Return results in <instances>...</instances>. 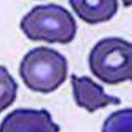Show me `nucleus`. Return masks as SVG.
Instances as JSON below:
<instances>
[{"label":"nucleus","instance_id":"nucleus-2","mask_svg":"<svg viewBox=\"0 0 132 132\" xmlns=\"http://www.w3.org/2000/svg\"><path fill=\"white\" fill-rule=\"evenodd\" d=\"M68 63L64 56L47 47H39L25 54L19 74L25 86L35 92L44 94L55 91L67 77Z\"/></svg>","mask_w":132,"mask_h":132},{"label":"nucleus","instance_id":"nucleus-7","mask_svg":"<svg viewBox=\"0 0 132 132\" xmlns=\"http://www.w3.org/2000/svg\"><path fill=\"white\" fill-rule=\"evenodd\" d=\"M102 132H132V109L111 113L104 121Z\"/></svg>","mask_w":132,"mask_h":132},{"label":"nucleus","instance_id":"nucleus-3","mask_svg":"<svg viewBox=\"0 0 132 132\" xmlns=\"http://www.w3.org/2000/svg\"><path fill=\"white\" fill-rule=\"evenodd\" d=\"M88 63L93 74L106 84L132 82V43L114 37L101 40L91 50Z\"/></svg>","mask_w":132,"mask_h":132},{"label":"nucleus","instance_id":"nucleus-6","mask_svg":"<svg viewBox=\"0 0 132 132\" xmlns=\"http://www.w3.org/2000/svg\"><path fill=\"white\" fill-rule=\"evenodd\" d=\"M70 5L80 19L90 24L109 21L118 11L117 1L70 0Z\"/></svg>","mask_w":132,"mask_h":132},{"label":"nucleus","instance_id":"nucleus-4","mask_svg":"<svg viewBox=\"0 0 132 132\" xmlns=\"http://www.w3.org/2000/svg\"><path fill=\"white\" fill-rule=\"evenodd\" d=\"M60 129L45 109H16L1 123V132H59Z\"/></svg>","mask_w":132,"mask_h":132},{"label":"nucleus","instance_id":"nucleus-1","mask_svg":"<svg viewBox=\"0 0 132 132\" xmlns=\"http://www.w3.org/2000/svg\"><path fill=\"white\" fill-rule=\"evenodd\" d=\"M20 29L32 41L67 44L77 33L75 19L64 7L54 3L33 7L22 17Z\"/></svg>","mask_w":132,"mask_h":132},{"label":"nucleus","instance_id":"nucleus-8","mask_svg":"<svg viewBox=\"0 0 132 132\" xmlns=\"http://www.w3.org/2000/svg\"><path fill=\"white\" fill-rule=\"evenodd\" d=\"M18 88L16 82L6 68L1 66V111L14 102Z\"/></svg>","mask_w":132,"mask_h":132},{"label":"nucleus","instance_id":"nucleus-5","mask_svg":"<svg viewBox=\"0 0 132 132\" xmlns=\"http://www.w3.org/2000/svg\"><path fill=\"white\" fill-rule=\"evenodd\" d=\"M73 98L79 107L85 108L89 113L109 105H120L121 101L116 96L106 94L103 87L87 76L78 77L71 75Z\"/></svg>","mask_w":132,"mask_h":132}]
</instances>
